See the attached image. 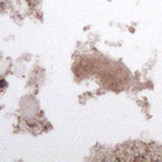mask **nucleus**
Segmentation results:
<instances>
[]
</instances>
